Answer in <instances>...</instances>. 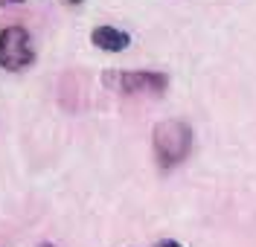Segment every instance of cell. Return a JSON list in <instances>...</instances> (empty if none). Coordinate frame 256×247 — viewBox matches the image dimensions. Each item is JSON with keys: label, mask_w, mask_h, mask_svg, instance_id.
Here are the masks:
<instances>
[{"label": "cell", "mask_w": 256, "mask_h": 247, "mask_svg": "<svg viewBox=\"0 0 256 247\" xmlns=\"http://www.w3.org/2000/svg\"><path fill=\"white\" fill-rule=\"evenodd\" d=\"M152 143H154V157L163 169L184 163L190 157L192 148V128L184 119H163L152 131Z\"/></svg>", "instance_id": "1"}, {"label": "cell", "mask_w": 256, "mask_h": 247, "mask_svg": "<svg viewBox=\"0 0 256 247\" xmlns=\"http://www.w3.org/2000/svg\"><path fill=\"white\" fill-rule=\"evenodd\" d=\"M102 82L108 84L111 90H120V93H166L169 87V76L166 73H158V70H108L102 76Z\"/></svg>", "instance_id": "2"}, {"label": "cell", "mask_w": 256, "mask_h": 247, "mask_svg": "<svg viewBox=\"0 0 256 247\" xmlns=\"http://www.w3.org/2000/svg\"><path fill=\"white\" fill-rule=\"evenodd\" d=\"M35 64V47L24 26H6L0 29V67L6 73H20Z\"/></svg>", "instance_id": "3"}, {"label": "cell", "mask_w": 256, "mask_h": 247, "mask_svg": "<svg viewBox=\"0 0 256 247\" xmlns=\"http://www.w3.org/2000/svg\"><path fill=\"white\" fill-rule=\"evenodd\" d=\"M90 44L96 49H105V52H122L131 44V35L116 29V26H96L90 32Z\"/></svg>", "instance_id": "4"}, {"label": "cell", "mask_w": 256, "mask_h": 247, "mask_svg": "<svg viewBox=\"0 0 256 247\" xmlns=\"http://www.w3.org/2000/svg\"><path fill=\"white\" fill-rule=\"evenodd\" d=\"M158 247H184V245H178V242H172V239H163Z\"/></svg>", "instance_id": "5"}, {"label": "cell", "mask_w": 256, "mask_h": 247, "mask_svg": "<svg viewBox=\"0 0 256 247\" xmlns=\"http://www.w3.org/2000/svg\"><path fill=\"white\" fill-rule=\"evenodd\" d=\"M3 3H24V0H0V6H3Z\"/></svg>", "instance_id": "6"}, {"label": "cell", "mask_w": 256, "mask_h": 247, "mask_svg": "<svg viewBox=\"0 0 256 247\" xmlns=\"http://www.w3.org/2000/svg\"><path fill=\"white\" fill-rule=\"evenodd\" d=\"M38 247H56V245H50V242H44V245H38Z\"/></svg>", "instance_id": "7"}, {"label": "cell", "mask_w": 256, "mask_h": 247, "mask_svg": "<svg viewBox=\"0 0 256 247\" xmlns=\"http://www.w3.org/2000/svg\"><path fill=\"white\" fill-rule=\"evenodd\" d=\"M67 3H82V0H67Z\"/></svg>", "instance_id": "8"}]
</instances>
